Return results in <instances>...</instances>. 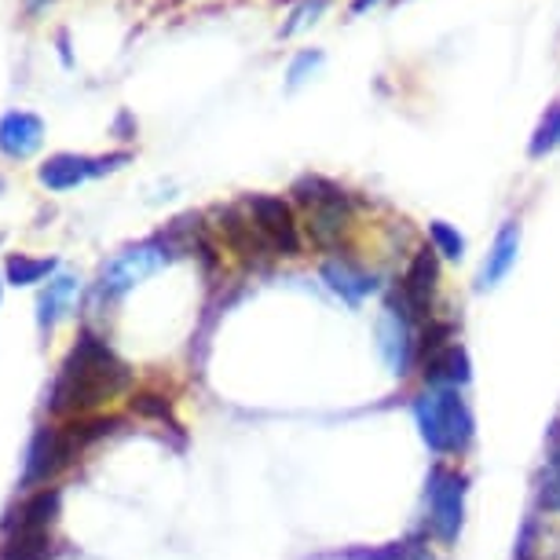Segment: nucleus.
Returning a JSON list of instances; mask_svg holds the SVG:
<instances>
[{
  "label": "nucleus",
  "instance_id": "1",
  "mask_svg": "<svg viewBox=\"0 0 560 560\" xmlns=\"http://www.w3.org/2000/svg\"><path fill=\"white\" fill-rule=\"evenodd\" d=\"M132 385L129 363L107 345V337L96 330H84L73 341L67 363L59 366V377L51 382L48 393V410L56 418H84L96 407L118 399L125 388Z\"/></svg>",
  "mask_w": 560,
  "mask_h": 560
},
{
  "label": "nucleus",
  "instance_id": "2",
  "mask_svg": "<svg viewBox=\"0 0 560 560\" xmlns=\"http://www.w3.org/2000/svg\"><path fill=\"white\" fill-rule=\"evenodd\" d=\"M415 421L421 440L436 458H454L472 440V415L465 404V388L454 385H425V393L415 399Z\"/></svg>",
  "mask_w": 560,
  "mask_h": 560
},
{
  "label": "nucleus",
  "instance_id": "3",
  "mask_svg": "<svg viewBox=\"0 0 560 560\" xmlns=\"http://www.w3.org/2000/svg\"><path fill=\"white\" fill-rule=\"evenodd\" d=\"M298 202L304 206V217H308V235L315 238V246L330 249L337 238H341V228L348 220V198L341 187H334L330 179L323 176H304L293 187Z\"/></svg>",
  "mask_w": 560,
  "mask_h": 560
},
{
  "label": "nucleus",
  "instance_id": "4",
  "mask_svg": "<svg viewBox=\"0 0 560 560\" xmlns=\"http://www.w3.org/2000/svg\"><path fill=\"white\" fill-rule=\"evenodd\" d=\"M165 260H168V242H162V238L140 242V246L118 253V257H114L107 268H103L96 298L114 304L118 298H125V293H129L136 282L151 279L158 268H165Z\"/></svg>",
  "mask_w": 560,
  "mask_h": 560
},
{
  "label": "nucleus",
  "instance_id": "5",
  "mask_svg": "<svg viewBox=\"0 0 560 560\" xmlns=\"http://www.w3.org/2000/svg\"><path fill=\"white\" fill-rule=\"evenodd\" d=\"M132 154L129 151H114V154H100V158H89V154H51L45 165L37 168V179L40 187H48V191H73V187L89 184V179L96 176H107L114 168L129 165Z\"/></svg>",
  "mask_w": 560,
  "mask_h": 560
},
{
  "label": "nucleus",
  "instance_id": "6",
  "mask_svg": "<svg viewBox=\"0 0 560 560\" xmlns=\"http://www.w3.org/2000/svg\"><path fill=\"white\" fill-rule=\"evenodd\" d=\"M429 527L440 542H454L465 521V480L447 465H436L429 477Z\"/></svg>",
  "mask_w": 560,
  "mask_h": 560
},
{
  "label": "nucleus",
  "instance_id": "7",
  "mask_svg": "<svg viewBox=\"0 0 560 560\" xmlns=\"http://www.w3.org/2000/svg\"><path fill=\"white\" fill-rule=\"evenodd\" d=\"M377 352L396 377H407L418 363V326L404 304L393 301L377 319Z\"/></svg>",
  "mask_w": 560,
  "mask_h": 560
},
{
  "label": "nucleus",
  "instance_id": "8",
  "mask_svg": "<svg viewBox=\"0 0 560 560\" xmlns=\"http://www.w3.org/2000/svg\"><path fill=\"white\" fill-rule=\"evenodd\" d=\"M70 462H73V454L67 447V440H62V429L59 425L37 429L34 440H30V447H26V462H23L19 488H26V491L51 488V480H56Z\"/></svg>",
  "mask_w": 560,
  "mask_h": 560
},
{
  "label": "nucleus",
  "instance_id": "9",
  "mask_svg": "<svg viewBox=\"0 0 560 560\" xmlns=\"http://www.w3.org/2000/svg\"><path fill=\"white\" fill-rule=\"evenodd\" d=\"M246 217L253 220V228L260 231V238L268 242L271 253H282V257H298L301 249V235L298 224H293V213L282 198L275 195H249L246 198Z\"/></svg>",
  "mask_w": 560,
  "mask_h": 560
},
{
  "label": "nucleus",
  "instance_id": "10",
  "mask_svg": "<svg viewBox=\"0 0 560 560\" xmlns=\"http://www.w3.org/2000/svg\"><path fill=\"white\" fill-rule=\"evenodd\" d=\"M45 143V121L34 110H8L0 118V154L8 162H26Z\"/></svg>",
  "mask_w": 560,
  "mask_h": 560
},
{
  "label": "nucleus",
  "instance_id": "11",
  "mask_svg": "<svg viewBox=\"0 0 560 560\" xmlns=\"http://www.w3.org/2000/svg\"><path fill=\"white\" fill-rule=\"evenodd\" d=\"M78 298H81V279H78V275H70V271L51 275V279L45 282V290H40V298H37V330L48 337L73 312Z\"/></svg>",
  "mask_w": 560,
  "mask_h": 560
},
{
  "label": "nucleus",
  "instance_id": "12",
  "mask_svg": "<svg viewBox=\"0 0 560 560\" xmlns=\"http://www.w3.org/2000/svg\"><path fill=\"white\" fill-rule=\"evenodd\" d=\"M59 505H62L59 488L30 491L26 499L4 516V532H12V527H30V532H51V527H56V521H59Z\"/></svg>",
  "mask_w": 560,
  "mask_h": 560
},
{
  "label": "nucleus",
  "instance_id": "13",
  "mask_svg": "<svg viewBox=\"0 0 560 560\" xmlns=\"http://www.w3.org/2000/svg\"><path fill=\"white\" fill-rule=\"evenodd\" d=\"M323 282L345 304H352V308H359V304H363L370 293H377V279H374V275H366L363 268H355V264H348V260H326L323 264Z\"/></svg>",
  "mask_w": 560,
  "mask_h": 560
},
{
  "label": "nucleus",
  "instance_id": "14",
  "mask_svg": "<svg viewBox=\"0 0 560 560\" xmlns=\"http://www.w3.org/2000/svg\"><path fill=\"white\" fill-rule=\"evenodd\" d=\"M516 253H521V224H505L499 231V238H494V246L488 253V260H483V271H480V290H491L499 287L505 275L513 271L516 264Z\"/></svg>",
  "mask_w": 560,
  "mask_h": 560
},
{
  "label": "nucleus",
  "instance_id": "15",
  "mask_svg": "<svg viewBox=\"0 0 560 560\" xmlns=\"http://www.w3.org/2000/svg\"><path fill=\"white\" fill-rule=\"evenodd\" d=\"M56 557V535L51 532H26L12 527L0 542V560H51Z\"/></svg>",
  "mask_w": 560,
  "mask_h": 560
},
{
  "label": "nucleus",
  "instance_id": "16",
  "mask_svg": "<svg viewBox=\"0 0 560 560\" xmlns=\"http://www.w3.org/2000/svg\"><path fill=\"white\" fill-rule=\"evenodd\" d=\"M59 429H62V440H67L70 454L78 458V454L89 451L92 443H100L103 436H110V432L118 429V418H92V415H84V418H70L67 425H59Z\"/></svg>",
  "mask_w": 560,
  "mask_h": 560
},
{
  "label": "nucleus",
  "instance_id": "17",
  "mask_svg": "<svg viewBox=\"0 0 560 560\" xmlns=\"http://www.w3.org/2000/svg\"><path fill=\"white\" fill-rule=\"evenodd\" d=\"M8 271V282L12 287H34V282H45L51 275L59 271V264L51 257H26V253H12L4 264Z\"/></svg>",
  "mask_w": 560,
  "mask_h": 560
},
{
  "label": "nucleus",
  "instance_id": "18",
  "mask_svg": "<svg viewBox=\"0 0 560 560\" xmlns=\"http://www.w3.org/2000/svg\"><path fill=\"white\" fill-rule=\"evenodd\" d=\"M560 147V103L546 110V118L538 121L535 129V140H532V158H546L549 151H557Z\"/></svg>",
  "mask_w": 560,
  "mask_h": 560
},
{
  "label": "nucleus",
  "instance_id": "19",
  "mask_svg": "<svg viewBox=\"0 0 560 560\" xmlns=\"http://www.w3.org/2000/svg\"><path fill=\"white\" fill-rule=\"evenodd\" d=\"M429 238H432V249H436L440 257H447V260H462L465 257V238L451 224H443V220L429 224Z\"/></svg>",
  "mask_w": 560,
  "mask_h": 560
},
{
  "label": "nucleus",
  "instance_id": "20",
  "mask_svg": "<svg viewBox=\"0 0 560 560\" xmlns=\"http://www.w3.org/2000/svg\"><path fill=\"white\" fill-rule=\"evenodd\" d=\"M326 4H330V0H301V4L290 12V23L282 26V37H293V34H301L304 26L319 23V15L326 12Z\"/></svg>",
  "mask_w": 560,
  "mask_h": 560
},
{
  "label": "nucleus",
  "instance_id": "21",
  "mask_svg": "<svg viewBox=\"0 0 560 560\" xmlns=\"http://www.w3.org/2000/svg\"><path fill=\"white\" fill-rule=\"evenodd\" d=\"M542 502L549 510H560V443L553 451V458L546 465V477H542Z\"/></svg>",
  "mask_w": 560,
  "mask_h": 560
},
{
  "label": "nucleus",
  "instance_id": "22",
  "mask_svg": "<svg viewBox=\"0 0 560 560\" xmlns=\"http://www.w3.org/2000/svg\"><path fill=\"white\" fill-rule=\"evenodd\" d=\"M315 67H323V51H301V56L293 59V62H290V70H287L290 89H298V84L308 81Z\"/></svg>",
  "mask_w": 560,
  "mask_h": 560
},
{
  "label": "nucleus",
  "instance_id": "23",
  "mask_svg": "<svg viewBox=\"0 0 560 560\" xmlns=\"http://www.w3.org/2000/svg\"><path fill=\"white\" fill-rule=\"evenodd\" d=\"M132 415L168 418V399L165 396H154V393H140V396H132Z\"/></svg>",
  "mask_w": 560,
  "mask_h": 560
},
{
  "label": "nucleus",
  "instance_id": "24",
  "mask_svg": "<svg viewBox=\"0 0 560 560\" xmlns=\"http://www.w3.org/2000/svg\"><path fill=\"white\" fill-rule=\"evenodd\" d=\"M59 56H62V67H73V59H70V45H67V30L59 34Z\"/></svg>",
  "mask_w": 560,
  "mask_h": 560
},
{
  "label": "nucleus",
  "instance_id": "25",
  "mask_svg": "<svg viewBox=\"0 0 560 560\" xmlns=\"http://www.w3.org/2000/svg\"><path fill=\"white\" fill-rule=\"evenodd\" d=\"M45 4H51V0H23V8H26V15H37L40 8Z\"/></svg>",
  "mask_w": 560,
  "mask_h": 560
},
{
  "label": "nucleus",
  "instance_id": "26",
  "mask_svg": "<svg viewBox=\"0 0 560 560\" xmlns=\"http://www.w3.org/2000/svg\"><path fill=\"white\" fill-rule=\"evenodd\" d=\"M374 4H377V0H352V12H355V15H363L366 8H374Z\"/></svg>",
  "mask_w": 560,
  "mask_h": 560
},
{
  "label": "nucleus",
  "instance_id": "27",
  "mask_svg": "<svg viewBox=\"0 0 560 560\" xmlns=\"http://www.w3.org/2000/svg\"><path fill=\"white\" fill-rule=\"evenodd\" d=\"M0 298H4V282H0Z\"/></svg>",
  "mask_w": 560,
  "mask_h": 560
}]
</instances>
